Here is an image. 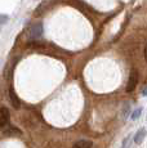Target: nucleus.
<instances>
[{
  "label": "nucleus",
  "instance_id": "7",
  "mask_svg": "<svg viewBox=\"0 0 147 148\" xmlns=\"http://www.w3.org/2000/svg\"><path fill=\"white\" fill-rule=\"evenodd\" d=\"M142 110H143L142 107H138V108H135L133 112H131V120H133V121L137 120V119L141 116V113H142Z\"/></svg>",
  "mask_w": 147,
  "mask_h": 148
},
{
  "label": "nucleus",
  "instance_id": "9",
  "mask_svg": "<svg viewBox=\"0 0 147 148\" xmlns=\"http://www.w3.org/2000/svg\"><path fill=\"white\" fill-rule=\"evenodd\" d=\"M129 111H131V104H129V103H125V106H124V108H123V113H121L123 119H126V117H128Z\"/></svg>",
  "mask_w": 147,
  "mask_h": 148
},
{
  "label": "nucleus",
  "instance_id": "1",
  "mask_svg": "<svg viewBox=\"0 0 147 148\" xmlns=\"http://www.w3.org/2000/svg\"><path fill=\"white\" fill-rule=\"evenodd\" d=\"M138 72L135 70H132L131 73H129V80H128V84H126V92L128 93H132L133 90L135 89L138 84Z\"/></svg>",
  "mask_w": 147,
  "mask_h": 148
},
{
  "label": "nucleus",
  "instance_id": "6",
  "mask_svg": "<svg viewBox=\"0 0 147 148\" xmlns=\"http://www.w3.org/2000/svg\"><path fill=\"white\" fill-rule=\"evenodd\" d=\"M93 147V142L88 140V139H80L76 143H74L72 148H92Z\"/></svg>",
  "mask_w": 147,
  "mask_h": 148
},
{
  "label": "nucleus",
  "instance_id": "10",
  "mask_svg": "<svg viewBox=\"0 0 147 148\" xmlns=\"http://www.w3.org/2000/svg\"><path fill=\"white\" fill-rule=\"evenodd\" d=\"M8 21H9V17L5 14H0V25H5Z\"/></svg>",
  "mask_w": 147,
  "mask_h": 148
},
{
  "label": "nucleus",
  "instance_id": "5",
  "mask_svg": "<svg viewBox=\"0 0 147 148\" xmlns=\"http://www.w3.org/2000/svg\"><path fill=\"white\" fill-rule=\"evenodd\" d=\"M146 135H147V130L145 129V127H141V129L138 130V132L135 133V135H134V143L135 144H141L143 139L146 138Z\"/></svg>",
  "mask_w": 147,
  "mask_h": 148
},
{
  "label": "nucleus",
  "instance_id": "13",
  "mask_svg": "<svg viewBox=\"0 0 147 148\" xmlns=\"http://www.w3.org/2000/svg\"><path fill=\"white\" fill-rule=\"evenodd\" d=\"M142 95H146L147 97V88H145V89L142 90Z\"/></svg>",
  "mask_w": 147,
  "mask_h": 148
},
{
  "label": "nucleus",
  "instance_id": "3",
  "mask_svg": "<svg viewBox=\"0 0 147 148\" xmlns=\"http://www.w3.org/2000/svg\"><path fill=\"white\" fill-rule=\"evenodd\" d=\"M9 119H10L9 110L5 107H1L0 108V127L7 126L8 122H9Z\"/></svg>",
  "mask_w": 147,
  "mask_h": 148
},
{
  "label": "nucleus",
  "instance_id": "2",
  "mask_svg": "<svg viewBox=\"0 0 147 148\" xmlns=\"http://www.w3.org/2000/svg\"><path fill=\"white\" fill-rule=\"evenodd\" d=\"M41 35H43V23L38 22V23L32 25V27H31V30H30V38L36 40V39L41 38Z\"/></svg>",
  "mask_w": 147,
  "mask_h": 148
},
{
  "label": "nucleus",
  "instance_id": "11",
  "mask_svg": "<svg viewBox=\"0 0 147 148\" xmlns=\"http://www.w3.org/2000/svg\"><path fill=\"white\" fill-rule=\"evenodd\" d=\"M35 47H43V44H41V42H38V41L29 42V48H35Z\"/></svg>",
  "mask_w": 147,
  "mask_h": 148
},
{
  "label": "nucleus",
  "instance_id": "12",
  "mask_svg": "<svg viewBox=\"0 0 147 148\" xmlns=\"http://www.w3.org/2000/svg\"><path fill=\"white\" fill-rule=\"evenodd\" d=\"M143 54H145V61L147 63V44L145 45V49H143Z\"/></svg>",
  "mask_w": 147,
  "mask_h": 148
},
{
  "label": "nucleus",
  "instance_id": "8",
  "mask_svg": "<svg viewBox=\"0 0 147 148\" xmlns=\"http://www.w3.org/2000/svg\"><path fill=\"white\" fill-rule=\"evenodd\" d=\"M4 134H5V135H19V134H21V130H18L17 127L10 126L8 130H5Z\"/></svg>",
  "mask_w": 147,
  "mask_h": 148
},
{
  "label": "nucleus",
  "instance_id": "4",
  "mask_svg": "<svg viewBox=\"0 0 147 148\" xmlns=\"http://www.w3.org/2000/svg\"><path fill=\"white\" fill-rule=\"evenodd\" d=\"M9 98H10V103H12V106L14 107L16 110H18V108L21 107V102H19L18 95L16 94V92H14L13 88H10L9 89Z\"/></svg>",
  "mask_w": 147,
  "mask_h": 148
}]
</instances>
